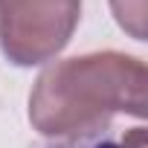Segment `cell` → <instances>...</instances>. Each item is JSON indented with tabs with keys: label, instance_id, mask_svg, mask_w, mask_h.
Returning a JSON list of instances; mask_svg holds the SVG:
<instances>
[{
	"label": "cell",
	"instance_id": "obj_1",
	"mask_svg": "<svg viewBox=\"0 0 148 148\" xmlns=\"http://www.w3.org/2000/svg\"><path fill=\"white\" fill-rule=\"evenodd\" d=\"M148 70L139 58L105 49L52 61L29 93V122L49 139L93 136L116 113L145 116Z\"/></svg>",
	"mask_w": 148,
	"mask_h": 148
},
{
	"label": "cell",
	"instance_id": "obj_2",
	"mask_svg": "<svg viewBox=\"0 0 148 148\" xmlns=\"http://www.w3.org/2000/svg\"><path fill=\"white\" fill-rule=\"evenodd\" d=\"M82 0H0V49L15 67L52 61L73 38Z\"/></svg>",
	"mask_w": 148,
	"mask_h": 148
},
{
	"label": "cell",
	"instance_id": "obj_3",
	"mask_svg": "<svg viewBox=\"0 0 148 148\" xmlns=\"http://www.w3.org/2000/svg\"><path fill=\"white\" fill-rule=\"evenodd\" d=\"M38 148H145V134L142 128H134L122 142L113 139L108 131L105 134H93V136H73V139H52L44 142Z\"/></svg>",
	"mask_w": 148,
	"mask_h": 148
},
{
	"label": "cell",
	"instance_id": "obj_4",
	"mask_svg": "<svg viewBox=\"0 0 148 148\" xmlns=\"http://www.w3.org/2000/svg\"><path fill=\"white\" fill-rule=\"evenodd\" d=\"M116 23L136 41H145V0H110Z\"/></svg>",
	"mask_w": 148,
	"mask_h": 148
}]
</instances>
